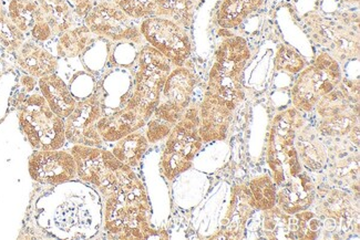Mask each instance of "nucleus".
<instances>
[{"label":"nucleus","instance_id":"obj_2","mask_svg":"<svg viewBox=\"0 0 360 240\" xmlns=\"http://www.w3.org/2000/svg\"><path fill=\"white\" fill-rule=\"evenodd\" d=\"M251 57L245 40L232 37L219 46L217 62L212 67L207 92L219 98L230 110L243 100L242 74Z\"/></svg>","mask_w":360,"mask_h":240},{"label":"nucleus","instance_id":"obj_25","mask_svg":"<svg viewBox=\"0 0 360 240\" xmlns=\"http://www.w3.org/2000/svg\"><path fill=\"white\" fill-rule=\"evenodd\" d=\"M25 42V34L9 18L8 13L0 4V47L9 53H16Z\"/></svg>","mask_w":360,"mask_h":240},{"label":"nucleus","instance_id":"obj_33","mask_svg":"<svg viewBox=\"0 0 360 240\" xmlns=\"http://www.w3.org/2000/svg\"><path fill=\"white\" fill-rule=\"evenodd\" d=\"M173 128H174V126L172 123L167 122V121L153 115V118L148 124L146 139H148L149 143H157V142L162 141L167 136H169Z\"/></svg>","mask_w":360,"mask_h":240},{"label":"nucleus","instance_id":"obj_12","mask_svg":"<svg viewBox=\"0 0 360 240\" xmlns=\"http://www.w3.org/2000/svg\"><path fill=\"white\" fill-rule=\"evenodd\" d=\"M86 27L92 34H100L112 40H138V29L131 22L130 17L119 7L100 5L86 17Z\"/></svg>","mask_w":360,"mask_h":240},{"label":"nucleus","instance_id":"obj_1","mask_svg":"<svg viewBox=\"0 0 360 240\" xmlns=\"http://www.w3.org/2000/svg\"><path fill=\"white\" fill-rule=\"evenodd\" d=\"M150 206L141 180L134 187L107 199L105 228L112 237L120 239H148L154 230L149 225Z\"/></svg>","mask_w":360,"mask_h":240},{"label":"nucleus","instance_id":"obj_10","mask_svg":"<svg viewBox=\"0 0 360 240\" xmlns=\"http://www.w3.org/2000/svg\"><path fill=\"white\" fill-rule=\"evenodd\" d=\"M195 86V78L190 71L179 68L171 71L160 95L154 115L175 126L186 112Z\"/></svg>","mask_w":360,"mask_h":240},{"label":"nucleus","instance_id":"obj_27","mask_svg":"<svg viewBox=\"0 0 360 240\" xmlns=\"http://www.w3.org/2000/svg\"><path fill=\"white\" fill-rule=\"evenodd\" d=\"M356 120L357 116L355 112L348 110L332 118L323 119L319 124V131L324 135H344L349 133L352 128L355 126Z\"/></svg>","mask_w":360,"mask_h":240},{"label":"nucleus","instance_id":"obj_31","mask_svg":"<svg viewBox=\"0 0 360 240\" xmlns=\"http://www.w3.org/2000/svg\"><path fill=\"white\" fill-rule=\"evenodd\" d=\"M350 204L346 195L340 192H333L330 195L327 197L326 201L321 204V211L323 214L332 217L335 220H340L345 218L346 215L349 213Z\"/></svg>","mask_w":360,"mask_h":240},{"label":"nucleus","instance_id":"obj_28","mask_svg":"<svg viewBox=\"0 0 360 240\" xmlns=\"http://www.w3.org/2000/svg\"><path fill=\"white\" fill-rule=\"evenodd\" d=\"M305 67L304 58L295 49L282 46L279 48L275 58V68L278 71H284L288 74H298Z\"/></svg>","mask_w":360,"mask_h":240},{"label":"nucleus","instance_id":"obj_4","mask_svg":"<svg viewBox=\"0 0 360 240\" xmlns=\"http://www.w3.org/2000/svg\"><path fill=\"white\" fill-rule=\"evenodd\" d=\"M302 124V115L295 109L277 115L273 123L269 136V164L277 185H282L302 173V165L294 147L296 133Z\"/></svg>","mask_w":360,"mask_h":240},{"label":"nucleus","instance_id":"obj_26","mask_svg":"<svg viewBox=\"0 0 360 240\" xmlns=\"http://www.w3.org/2000/svg\"><path fill=\"white\" fill-rule=\"evenodd\" d=\"M350 110L347 93L342 89L333 90L319 100L317 103V111L321 118H332L335 115L342 114Z\"/></svg>","mask_w":360,"mask_h":240},{"label":"nucleus","instance_id":"obj_7","mask_svg":"<svg viewBox=\"0 0 360 240\" xmlns=\"http://www.w3.org/2000/svg\"><path fill=\"white\" fill-rule=\"evenodd\" d=\"M342 80L340 65L330 55H319L313 67L298 76L292 88V103L298 110L309 112L319 100L336 88Z\"/></svg>","mask_w":360,"mask_h":240},{"label":"nucleus","instance_id":"obj_11","mask_svg":"<svg viewBox=\"0 0 360 240\" xmlns=\"http://www.w3.org/2000/svg\"><path fill=\"white\" fill-rule=\"evenodd\" d=\"M97 98L77 103L75 110L65 121V140L71 144L101 147L103 140L98 132V121L102 118Z\"/></svg>","mask_w":360,"mask_h":240},{"label":"nucleus","instance_id":"obj_15","mask_svg":"<svg viewBox=\"0 0 360 240\" xmlns=\"http://www.w3.org/2000/svg\"><path fill=\"white\" fill-rule=\"evenodd\" d=\"M146 122L136 111L126 107L115 114L102 116L98 121L97 128L103 142H117L141 128Z\"/></svg>","mask_w":360,"mask_h":240},{"label":"nucleus","instance_id":"obj_13","mask_svg":"<svg viewBox=\"0 0 360 240\" xmlns=\"http://www.w3.org/2000/svg\"><path fill=\"white\" fill-rule=\"evenodd\" d=\"M219 98L207 92L200 110L198 134L203 142L222 141L232 120V112Z\"/></svg>","mask_w":360,"mask_h":240},{"label":"nucleus","instance_id":"obj_6","mask_svg":"<svg viewBox=\"0 0 360 240\" xmlns=\"http://www.w3.org/2000/svg\"><path fill=\"white\" fill-rule=\"evenodd\" d=\"M198 128L200 112L193 107L186 110L169 134L161 157V171L167 180H174L192 166L194 157L203 144V140L198 134Z\"/></svg>","mask_w":360,"mask_h":240},{"label":"nucleus","instance_id":"obj_23","mask_svg":"<svg viewBox=\"0 0 360 240\" xmlns=\"http://www.w3.org/2000/svg\"><path fill=\"white\" fill-rule=\"evenodd\" d=\"M91 34L90 29L86 26L69 29L61 34L60 39L58 41V55L61 57H76L80 55L91 42Z\"/></svg>","mask_w":360,"mask_h":240},{"label":"nucleus","instance_id":"obj_8","mask_svg":"<svg viewBox=\"0 0 360 240\" xmlns=\"http://www.w3.org/2000/svg\"><path fill=\"white\" fill-rule=\"evenodd\" d=\"M141 32L151 47L176 65H182L191 55V42L186 32L170 19L152 17L141 25Z\"/></svg>","mask_w":360,"mask_h":240},{"label":"nucleus","instance_id":"obj_30","mask_svg":"<svg viewBox=\"0 0 360 240\" xmlns=\"http://www.w3.org/2000/svg\"><path fill=\"white\" fill-rule=\"evenodd\" d=\"M117 7L130 18H143L157 13L158 0H115Z\"/></svg>","mask_w":360,"mask_h":240},{"label":"nucleus","instance_id":"obj_19","mask_svg":"<svg viewBox=\"0 0 360 240\" xmlns=\"http://www.w3.org/2000/svg\"><path fill=\"white\" fill-rule=\"evenodd\" d=\"M39 11L40 19L47 22L53 36L63 34L72 26V13L63 0H41Z\"/></svg>","mask_w":360,"mask_h":240},{"label":"nucleus","instance_id":"obj_9","mask_svg":"<svg viewBox=\"0 0 360 240\" xmlns=\"http://www.w3.org/2000/svg\"><path fill=\"white\" fill-rule=\"evenodd\" d=\"M29 174L38 183H67L76 178V161L71 152L65 149H36L29 159Z\"/></svg>","mask_w":360,"mask_h":240},{"label":"nucleus","instance_id":"obj_24","mask_svg":"<svg viewBox=\"0 0 360 240\" xmlns=\"http://www.w3.org/2000/svg\"><path fill=\"white\" fill-rule=\"evenodd\" d=\"M248 188L253 196L255 208L269 211L275 207L276 191H275L274 183L269 176L262 175L254 178Z\"/></svg>","mask_w":360,"mask_h":240},{"label":"nucleus","instance_id":"obj_5","mask_svg":"<svg viewBox=\"0 0 360 240\" xmlns=\"http://www.w3.org/2000/svg\"><path fill=\"white\" fill-rule=\"evenodd\" d=\"M170 74L171 61L155 48L144 47L139 55L136 91L127 107L148 120L159 105L160 95Z\"/></svg>","mask_w":360,"mask_h":240},{"label":"nucleus","instance_id":"obj_32","mask_svg":"<svg viewBox=\"0 0 360 240\" xmlns=\"http://www.w3.org/2000/svg\"><path fill=\"white\" fill-rule=\"evenodd\" d=\"M297 149L300 159L306 166L311 170L319 171L323 168L326 155L325 152L311 142H298Z\"/></svg>","mask_w":360,"mask_h":240},{"label":"nucleus","instance_id":"obj_17","mask_svg":"<svg viewBox=\"0 0 360 240\" xmlns=\"http://www.w3.org/2000/svg\"><path fill=\"white\" fill-rule=\"evenodd\" d=\"M39 88L50 109L63 120L68 118L75 110L77 102L65 82L57 74H49L40 78Z\"/></svg>","mask_w":360,"mask_h":240},{"label":"nucleus","instance_id":"obj_3","mask_svg":"<svg viewBox=\"0 0 360 240\" xmlns=\"http://www.w3.org/2000/svg\"><path fill=\"white\" fill-rule=\"evenodd\" d=\"M21 128L34 149H60L65 145V121L40 93H32L18 107Z\"/></svg>","mask_w":360,"mask_h":240},{"label":"nucleus","instance_id":"obj_21","mask_svg":"<svg viewBox=\"0 0 360 240\" xmlns=\"http://www.w3.org/2000/svg\"><path fill=\"white\" fill-rule=\"evenodd\" d=\"M149 147L146 136L139 132L129 134L119 140L113 147L112 153L119 161L130 167L136 166Z\"/></svg>","mask_w":360,"mask_h":240},{"label":"nucleus","instance_id":"obj_18","mask_svg":"<svg viewBox=\"0 0 360 240\" xmlns=\"http://www.w3.org/2000/svg\"><path fill=\"white\" fill-rule=\"evenodd\" d=\"M264 230L269 238L276 239H297V218L296 215L286 214L279 208L265 211Z\"/></svg>","mask_w":360,"mask_h":240},{"label":"nucleus","instance_id":"obj_29","mask_svg":"<svg viewBox=\"0 0 360 240\" xmlns=\"http://www.w3.org/2000/svg\"><path fill=\"white\" fill-rule=\"evenodd\" d=\"M157 15L172 18L180 24L188 25L190 11L186 0H158Z\"/></svg>","mask_w":360,"mask_h":240},{"label":"nucleus","instance_id":"obj_14","mask_svg":"<svg viewBox=\"0 0 360 240\" xmlns=\"http://www.w3.org/2000/svg\"><path fill=\"white\" fill-rule=\"evenodd\" d=\"M316 189L309 176L300 173L295 178L286 180L278 193V208L286 214L304 212L315 201Z\"/></svg>","mask_w":360,"mask_h":240},{"label":"nucleus","instance_id":"obj_16","mask_svg":"<svg viewBox=\"0 0 360 240\" xmlns=\"http://www.w3.org/2000/svg\"><path fill=\"white\" fill-rule=\"evenodd\" d=\"M16 53L20 68L34 78L53 74L57 69V59L32 40L25 41Z\"/></svg>","mask_w":360,"mask_h":240},{"label":"nucleus","instance_id":"obj_34","mask_svg":"<svg viewBox=\"0 0 360 240\" xmlns=\"http://www.w3.org/2000/svg\"><path fill=\"white\" fill-rule=\"evenodd\" d=\"M92 6L91 4L89 3V0H82L80 3L77 6V13L80 15V16H84V15H88V13L91 11Z\"/></svg>","mask_w":360,"mask_h":240},{"label":"nucleus","instance_id":"obj_20","mask_svg":"<svg viewBox=\"0 0 360 240\" xmlns=\"http://www.w3.org/2000/svg\"><path fill=\"white\" fill-rule=\"evenodd\" d=\"M261 5L262 0H224L217 13V22L223 28L238 27Z\"/></svg>","mask_w":360,"mask_h":240},{"label":"nucleus","instance_id":"obj_22","mask_svg":"<svg viewBox=\"0 0 360 240\" xmlns=\"http://www.w3.org/2000/svg\"><path fill=\"white\" fill-rule=\"evenodd\" d=\"M7 13L13 25L24 34L32 32L40 19L39 6L30 0H13Z\"/></svg>","mask_w":360,"mask_h":240}]
</instances>
